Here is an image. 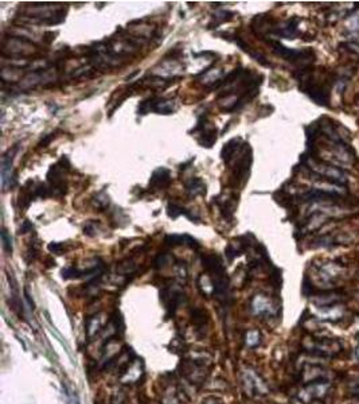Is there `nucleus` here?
<instances>
[{
	"label": "nucleus",
	"mask_w": 359,
	"mask_h": 404,
	"mask_svg": "<svg viewBox=\"0 0 359 404\" xmlns=\"http://www.w3.org/2000/svg\"><path fill=\"white\" fill-rule=\"evenodd\" d=\"M225 252H226V258L229 259V262H231V260L234 258H237L238 255H241V249H237V248H234L233 244H230V245H227Z\"/></svg>",
	"instance_id": "nucleus-33"
},
{
	"label": "nucleus",
	"mask_w": 359,
	"mask_h": 404,
	"mask_svg": "<svg viewBox=\"0 0 359 404\" xmlns=\"http://www.w3.org/2000/svg\"><path fill=\"white\" fill-rule=\"evenodd\" d=\"M192 321L197 326H205L208 323V315L206 311L202 309H194L192 310Z\"/></svg>",
	"instance_id": "nucleus-25"
},
{
	"label": "nucleus",
	"mask_w": 359,
	"mask_h": 404,
	"mask_svg": "<svg viewBox=\"0 0 359 404\" xmlns=\"http://www.w3.org/2000/svg\"><path fill=\"white\" fill-rule=\"evenodd\" d=\"M49 251L53 253H57V255H61L62 252H63V249H65V245L62 244V242H50L49 244Z\"/></svg>",
	"instance_id": "nucleus-37"
},
{
	"label": "nucleus",
	"mask_w": 359,
	"mask_h": 404,
	"mask_svg": "<svg viewBox=\"0 0 359 404\" xmlns=\"http://www.w3.org/2000/svg\"><path fill=\"white\" fill-rule=\"evenodd\" d=\"M231 40H233V42H234V43H236V45L238 46L242 51L247 53L249 56L252 57L253 60H256V61H257L258 63H261L263 66H266V67L272 66V63L266 60V57L263 56L261 53H258L257 50H254L252 46L247 45L246 42L242 40L241 37H238V35H233V37H231Z\"/></svg>",
	"instance_id": "nucleus-12"
},
{
	"label": "nucleus",
	"mask_w": 359,
	"mask_h": 404,
	"mask_svg": "<svg viewBox=\"0 0 359 404\" xmlns=\"http://www.w3.org/2000/svg\"><path fill=\"white\" fill-rule=\"evenodd\" d=\"M170 183H171L170 170L166 167H159L152 173L151 180H150V189H152V190H163V189L169 187Z\"/></svg>",
	"instance_id": "nucleus-7"
},
{
	"label": "nucleus",
	"mask_w": 359,
	"mask_h": 404,
	"mask_svg": "<svg viewBox=\"0 0 359 404\" xmlns=\"http://www.w3.org/2000/svg\"><path fill=\"white\" fill-rule=\"evenodd\" d=\"M47 196H50V189H49L45 183H39V185L37 186V189L34 190V197L46 198Z\"/></svg>",
	"instance_id": "nucleus-32"
},
{
	"label": "nucleus",
	"mask_w": 359,
	"mask_h": 404,
	"mask_svg": "<svg viewBox=\"0 0 359 404\" xmlns=\"http://www.w3.org/2000/svg\"><path fill=\"white\" fill-rule=\"evenodd\" d=\"M201 260H202L203 268L206 269L208 272H210V274H213L214 276L225 274L224 264H222V260H221L218 255H215V253L202 255Z\"/></svg>",
	"instance_id": "nucleus-9"
},
{
	"label": "nucleus",
	"mask_w": 359,
	"mask_h": 404,
	"mask_svg": "<svg viewBox=\"0 0 359 404\" xmlns=\"http://www.w3.org/2000/svg\"><path fill=\"white\" fill-rule=\"evenodd\" d=\"M330 387H331V384L327 380L312 383V384L305 385V388L299 392V399L303 403H311L312 400H319V399L324 398L325 395L328 393Z\"/></svg>",
	"instance_id": "nucleus-4"
},
{
	"label": "nucleus",
	"mask_w": 359,
	"mask_h": 404,
	"mask_svg": "<svg viewBox=\"0 0 359 404\" xmlns=\"http://www.w3.org/2000/svg\"><path fill=\"white\" fill-rule=\"evenodd\" d=\"M350 391L353 393H357V395H359V383H355V384H353L351 387H350Z\"/></svg>",
	"instance_id": "nucleus-42"
},
{
	"label": "nucleus",
	"mask_w": 359,
	"mask_h": 404,
	"mask_svg": "<svg viewBox=\"0 0 359 404\" xmlns=\"http://www.w3.org/2000/svg\"><path fill=\"white\" fill-rule=\"evenodd\" d=\"M62 173H63V170L58 163L53 164L50 170H49L47 181L50 183V187H49L50 189V196L63 197L68 193V183L62 178Z\"/></svg>",
	"instance_id": "nucleus-5"
},
{
	"label": "nucleus",
	"mask_w": 359,
	"mask_h": 404,
	"mask_svg": "<svg viewBox=\"0 0 359 404\" xmlns=\"http://www.w3.org/2000/svg\"><path fill=\"white\" fill-rule=\"evenodd\" d=\"M234 15H236V14L230 11H221L218 12V14H215V15H214V23H210V24H208V28H214L213 26H215V28H217L219 24L231 20Z\"/></svg>",
	"instance_id": "nucleus-23"
},
{
	"label": "nucleus",
	"mask_w": 359,
	"mask_h": 404,
	"mask_svg": "<svg viewBox=\"0 0 359 404\" xmlns=\"http://www.w3.org/2000/svg\"><path fill=\"white\" fill-rule=\"evenodd\" d=\"M240 143H241V139L240 138H234V139H230L227 143H225L224 148L221 151V158L226 164H229L230 161L233 159V157L236 155V152L240 150Z\"/></svg>",
	"instance_id": "nucleus-19"
},
{
	"label": "nucleus",
	"mask_w": 359,
	"mask_h": 404,
	"mask_svg": "<svg viewBox=\"0 0 359 404\" xmlns=\"http://www.w3.org/2000/svg\"><path fill=\"white\" fill-rule=\"evenodd\" d=\"M217 138H218V131H217V128H215V127H210V128L203 129L202 135L198 138V143L202 147L211 148L214 143L217 141Z\"/></svg>",
	"instance_id": "nucleus-21"
},
{
	"label": "nucleus",
	"mask_w": 359,
	"mask_h": 404,
	"mask_svg": "<svg viewBox=\"0 0 359 404\" xmlns=\"http://www.w3.org/2000/svg\"><path fill=\"white\" fill-rule=\"evenodd\" d=\"M167 214H169L170 219L176 220L180 216H186L187 219L190 220L191 222H199V217L197 214H194L191 210H187L183 206H179L176 203H169L167 206Z\"/></svg>",
	"instance_id": "nucleus-17"
},
{
	"label": "nucleus",
	"mask_w": 359,
	"mask_h": 404,
	"mask_svg": "<svg viewBox=\"0 0 359 404\" xmlns=\"http://www.w3.org/2000/svg\"><path fill=\"white\" fill-rule=\"evenodd\" d=\"M319 320L337 322V321L342 320L343 317H344V309H343L342 304H339V303H338V304H334V306L319 307Z\"/></svg>",
	"instance_id": "nucleus-15"
},
{
	"label": "nucleus",
	"mask_w": 359,
	"mask_h": 404,
	"mask_svg": "<svg viewBox=\"0 0 359 404\" xmlns=\"http://www.w3.org/2000/svg\"><path fill=\"white\" fill-rule=\"evenodd\" d=\"M355 356H357V359L359 360V343L358 345H357V349H355Z\"/></svg>",
	"instance_id": "nucleus-43"
},
{
	"label": "nucleus",
	"mask_w": 359,
	"mask_h": 404,
	"mask_svg": "<svg viewBox=\"0 0 359 404\" xmlns=\"http://www.w3.org/2000/svg\"><path fill=\"white\" fill-rule=\"evenodd\" d=\"M136 269V264L132 262V260H124V262H121V263L118 264L117 265V271L120 272V274H132L133 271Z\"/></svg>",
	"instance_id": "nucleus-30"
},
{
	"label": "nucleus",
	"mask_w": 359,
	"mask_h": 404,
	"mask_svg": "<svg viewBox=\"0 0 359 404\" xmlns=\"http://www.w3.org/2000/svg\"><path fill=\"white\" fill-rule=\"evenodd\" d=\"M252 309L256 314H269L270 311H272V303L264 295H257V297L253 299Z\"/></svg>",
	"instance_id": "nucleus-20"
},
{
	"label": "nucleus",
	"mask_w": 359,
	"mask_h": 404,
	"mask_svg": "<svg viewBox=\"0 0 359 404\" xmlns=\"http://www.w3.org/2000/svg\"><path fill=\"white\" fill-rule=\"evenodd\" d=\"M348 28L353 31H359V15H353L348 20Z\"/></svg>",
	"instance_id": "nucleus-38"
},
{
	"label": "nucleus",
	"mask_w": 359,
	"mask_h": 404,
	"mask_svg": "<svg viewBox=\"0 0 359 404\" xmlns=\"http://www.w3.org/2000/svg\"><path fill=\"white\" fill-rule=\"evenodd\" d=\"M169 262H170V255H169V253H167V252L157 253V256L155 258V260H153V267H155L156 269L164 268V267H167Z\"/></svg>",
	"instance_id": "nucleus-28"
},
{
	"label": "nucleus",
	"mask_w": 359,
	"mask_h": 404,
	"mask_svg": "<svg viewBox=\"0 0 359 404\" xmlns=\"http://www.w3.org/2000/svg\"><path fill=\"white\" fill-rule=\"evenodd\" d=\"M300 22L299 18H292L289 19L288 22L284 24V27H276L273 28L270 33L276 34L277 37L280 38H286V40H295L296 37L300 35V31H299L298 24Z\"/></svg>",
	"instance_id": "nucleus-10"
},
{
	"label": "nucleus",
	"mask_w": 359,
	"mask_h": 404,
	"mask_svg": "<svg viewBox=\"0 0 359 404\" xmlns=\"http://www.w3.org/2000/svg\"><path fill=\"white\" fill-rule=\"evenodd\" d=\"M164 244L169 247H176L185 244V235H167L164 239Z\"/></svg>",
	"instance_id": "nucleus-27"
},
{
	"label": "nucleus",
	"mask_w": 359,
	"mask_h": 404,
	"mask_svg": "<svg viewBox=\"0 0 359 404\" xmlns=\"http://www.w3.org/2000/svg\"><path fill=\"white\" fill-rule=\"evenodd\" d=\"M268 43L270 45L275 54L284 58L286 61L292 62V63L303 65V67H308L309 63H312L315 61V53L311 49H305V50L289 49V47H285L277 40H268Z\"/></svg>",
	"instance_id": "nucleus-2"
},
{
	"label": "nucleus",
	"mask_w": 359,
	"mask_h": 404,
	"mask_svg": "<svg viewBox=\"0 0 359 404\" xmlns=\"http://www.w3.org/2000/svg\"><path fill=\"white\" fill-rule=\"evenodd\" d=\"M95 232H97V226H95L94 221H89L88 224L85 225L84 233L86 236H90V237H93V236H95Z\"/></svg>",
	"instance_id": "nucleus-36"
},
{
	"label": "nucleus",
	"mask_w": 359,
	"mask_h": 404,
	"mask_svg": "<svg viewBox=\"0 0 359 404\" xmlns=\"http://www.w3.org/2000/svg\"><path fill=\"white\" fill-rule=\"evenodd\" d=\"M305 348L308 349L309 352L316 353L318 356H323V357H332L337 353L340 352V345L334 341V340H312L309 345H307Z\"/></svg>",
	"instance_id": "nucleus-6"
},
{
	"label": "nucleus",
	"mask_w": 359,
	"mask_h": 404,
	"mask_svg": "<svg viewBox=\"0 0 359 404\" xmlns=\"http://www.w3.org/2000/svg\"><path fill=\"white\" fill-rule=\"evenodd\" d=\"M26 189H27V187H24V190H23L20 194H19V201H18V206H19L20 209L28 208V205L31 203L33 198H34V194H33V193H28Z\"/></svg>",
	"instance_id": "nucleus-26"
},
{
	"label": "nucleus",
	"mask_w": 359,
	"mask_h": 404,
	"mask_svg": "<svg viewBox=\"0 0 359 404\" xmlns=\"http://www.w3.org/2000/svg\"><path fill=\"white\" fill-rule=\"evenodd\" d=\"M358 400H359V395H358Z\"/></svg>",
	"instance_id": "nucleus-44"
},
{
	"label": "nucleus",
	"mask_w": 359,
	"mask_h": 404,
	"mask_svg": "<svg viewBox=\"0 0 359 404\" xmlns=\"http://www.w3.org/2000/svg\"><path fill=\"white\" fill-rule=\"evenodd\" d=\"M186 193L190 198H195L198 196L206 194V183L201 178H191L185 182Z\"/></svg>",
	"instance_id": "nucleus-16"
},
{
	"label": "nucleus",
	"mask_w": 359,
	"mask_h": 404,
	"mask_svg": "<svg viewBox=\"0 0 359 404\" xmlns=\"http://www.w3.org/2000/svg\"><path fill=\"white\" fill-rule=\"evenodd\" d=\"M104 320L101 318V315H94V317H92V318H89V321H88V326H86V333H88V337L89 338H93V337L98 333V331L101 330L102 326H104Z\"/></svg>",
	"instance_id": "nucleus-22"
},
{
	"label": "nucleus",
	"mask_w": 359,
	"mask_h": 404,
	"mask_svg": "<svg viewBox=\"0 0 359 404\" xmlns=\"http://www.w3.org/2000/svg\"><path fill=\"white\" fill-rule=\"evenodd\" d=\"M1 242H3V248L8 255L12 253V237L11 235L8 233V230L6 228L1 229Z\"/></svg>",
	"instance_id": "nucleus-29"
},
{
	"label": "nucleus",
	"mask_w": 359,
	"mask_h": 404,
	"mask_svg": "<svg viewBox=\"0 0 359 404\" xmlns=\"http://www.w3.org/2000/svg\"><path fill=\"white\" fill-rule=\"evenodd\" d=\"M33 229H34V225H33V222H30L28 220H26V221H23L22 226H20V232H19V233L24 235V233H27V232H31Z\"/></svg>",
	"instance_id": "nucleus-40"
},
{
	"label": "nucleus",
	"mask_w": 359,
	"mask_h": 404,
	"mask_svg": "<svg viewBox=\"0 0 359 404\" xmlns=\"http://www.w3.org/2000/svg\"><path fill=\"white\" fill-rule=\"evenodd\" d=\"M202 404H224L219 399H215V398H208L205 399L202 402Z\"/></svg>",
	"instance_id": "nucleus-41"
},
{
	"label": "nucleus",
	"mask_w": 359,
	"mask_h": 404,
	"mask_svg": "<svg viewBox=\"0 0 359 404\" xmlns=\"http://www.w3.org/2000/svg\"><path fill=\"white\" fill-rule=\"evenodd\" d=\"M141 375H143V368H141L140 363L136 360V361L127 364V368L123 370L121 382L125 384H132V383L137 382Z\"/></svg>",
	"instance_id": "nucleus-14"
},
{
	"label": "nucleus",
	"mask_w": 359,
	"mask_h": 404,
	"mask_svg": "<svg viewBox=\"0 0 359 404\" xmlns=\"http://www.w3.org/2000/svg\"><path fill=\"white\" fill-rule=\"evenodd\" d=\"M56 136H57L56 132H53V134H49V135H46V136H43V139H42V141H39V144H38L39 148H45V147L49 146V144L51 143V141H53V139H56Z\"/></svg>",
	"instance_id": "nucleus-39"
},
{
	"label": "nucleus",
	"mask_w": 359,
	"mask_h": 404,
	"mask_svg": "<svg viewBox=\"0 0 359 404\" xmlns=\"http://www.w3.org/2000/svg\"><path fill=\"white\" fill-rule=\"evenodd\" d=\"M245 343L250 348H256L258 343H261V336L258 330H249L245 336Z\"/></svg>",
	"instance_id": "nucleus-24"
},
{
	"label": "nucleus",
	"mask_w": 359,
	"mask_h": 404,
	"mask_svg": "<svg viewBox=\"0 0 359 404\" xmlns=\"http://www.w3.org/2000/svg\"><path fill=\"white\" fill-rule=\"evenodd\" d=\"M325 376H327V372L315 364H308L302 372V380L305 385L316 382H323L325 380Z\"/></svg>",
	"instance_id": "nucleus-8"
},
{
	"label": "nucleus",
	"mask_w": 359,
	"mask_h": 404,
	"mask_svg": "<svg viewBox=\"0 0 359 404\" xmlns=\"http://www.w3.org/2000/svg\"><path fill=\"white\" fill-rule=\"evenodd\" d=\"M244 384H245V388H246V392H249V395H254V393H258V395H265L268 392V388L265 385V383L254 373H246L245 377H244Z\"/></svg>",
	"instance_id": "nucleus-13"
},
{
	"label": "nucleus",
	"mask_w": 359,
	"mask_h": 404,
	"mask_svg": "<svg viewBox=\"0 0 359 404\" xmlns=\"http://www.w3.org/2000/svg\"><path fill=\"white\" fill-rule=\"evenodd\" d=\"M163 404H179V400L174 392H166L163 396Z\"/></svg>",
	"instance_id": "nucleus-35"
},
{
	"label": "nucleus",
	"mask_w": 359,
	"mask_h": 404,
	"mask_svg": "<svg viewBox=\"0 0 359 404\" xmlns=\"http://www.w3.org/2000/svg\"><path fill=\"white\" fill-rule=\"evenodd\" d=\"M250 166H252V150H250L249 144H245V150L242 151L241 157L237 159L236 166L233 170V175H231L233 185L238 186L246 181Z\"/></svg>",
	"instance_id": "nucleus-3"
},
{
	"label": "nucleus",
	"mask_w": 359,
	"mask_h": 404,
	"mask_svg": "<svg viewBox=\"0 0 359 404\" xmlns=\"http://www.w3.org/2000/svg\"><path fill=\"white\" fill-rule=\"evenodd\" d=\"M214 203H217L219 208V212H221V214H222V217H224L226 221H231L233 220V217H234V210H236V205H237V201H236V197L231 196V197H227V198H225V200H221V196L218 197H214Z\"/></svg>",
	"instance_id": "nucleus-11"
},
{
	"label": "nucleus",
	"mask_w": 359,
	"mask_h": 404,
	"mask_svg": "<svg viewBox=\"0 0 359 404\" xmlns=\"http://www.w3.org/2000/svg\"><path fill=\"white\" fill-rule=\"evenodd\" d=\"M295 77L299 80L300 90L308 96L319 105L330 107V92H331V80L316 79L314 73L308 70V67H302L299 73H295Z\"/></svg>",
	"instance_id": "nucleus-1"
},
{
	"label": "nucleus",
	"mask_w": 359,
	"mask_h": 404,
	"mask_svg": "<svg viewBox=\"0 0 359 404\" xmlns=\"http://www.w3.org/2000/svg\"><path fill=\"white\" fill-rule=\"evenodd\" d=\"M343 268L337 263H327L324 265L320 267L319 274L321 276V279L325 282H331L334 279H337L338 276H340Z\"/></svg>",
	"instance_id": "nucleus-18"
},
{
	"label": "nucleus",
	"mask_w": 359,
	"mask_h": 404,
	"mask_svg": "<svg viewBox=\"0 0 359 404\" xmlns=\"http://www.w3.org/2000/svg\"><path fill=\"white\" fill-rule=\"evenodd\" d=\"M94 206L97 209H101V210H104V209L108 208V205H109V197L104 193V191H101V193H98V194H95L94 197Z\"/></svg>",
	"instance_id": "nucleus-31"
},
{
	"label": "nucleus",
	"mask_w": 359,
	"mask_h": 404,
	"mask_svg": "<svg viewBox=\"0 0 359 404\" xmlns=\"http://www.w3.org/2000/svg\"><path fill=\"white\" fill-rule=\"evenodd\" d=\"M185 245H189L191 249H199L201 248V244L198 242V240L191 237L190 235H185Z\"/></svg>",
	"instance_id": "nucleus-34"
}]
</instances>
